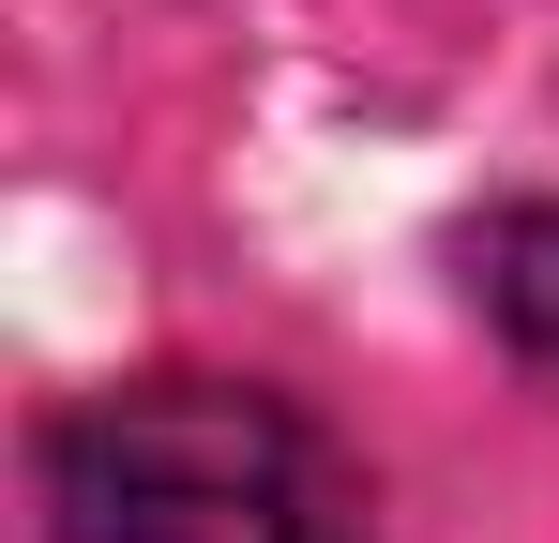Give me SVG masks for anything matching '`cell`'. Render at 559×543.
I'll return each instance as SVG.
<instances>
[{"label": "cell", "instance_id": "1", "mask_svg": "<svg viewBox=\"0 0 559 543\" xmlns=\"http://www.w3.org/2000/svg\"><path fill=\"white\" fill-rule=\"evenodd\" d=\"M61 543H364V483L258 377H121L46 438Z\"/></svg>", "mask_w": 559, "mask_h": 543}, {"label": "cell", "instance_id": "2", "mask_svg": "<svg viewBox=\"0 0 559 543\" xmlns=\"http://www.w3.org/2000/svg\"><path fill=\"white\" fill-rule=\"evenodd\" d=\"M468 287H484V317L530 362H559V212H499L484 257H468Z\"/></svg>", "mask_w": 559, "mask_h": 543}]
</instances>
